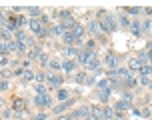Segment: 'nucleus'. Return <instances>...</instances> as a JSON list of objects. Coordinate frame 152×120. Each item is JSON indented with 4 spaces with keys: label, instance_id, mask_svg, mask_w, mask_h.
I'll use <instances>...</instances> for the list:
<instances>
[{
    "label": "nucleus",
    "instance_id": "obj_1",
    "mask_svg": "<svg viewBox=\"0 0 152 120\" xmlns=\"http://www.w3.org/2000/svg\"><path fill=\"white\" fill-rule=\"evenodd\" d=\"M98 16L102 18V20H98L100 22V28H102V32H116V28H118V24H116V20H114L110 14H106L104 10H100Z\"/></svg>",
    "mask_w": 152,
    "mask_h": 120
},
{
    "label": "nucleus",
    "instance_id": "obj_2",
    "mask_svg": "<svg viewBox=\"0 0 152 120\" xmlns=\"http://www.w3.org/2000/svg\"><path fill=\"white\" fill-rule=\"evenodd\" d=\"M132 108V102H130V94H124V96L114 104V110L116 112H126V110H130Z\"/></svg>",
    "mask_w": 152,
    "mask_h": 120
},
{
    "label": "nucleus",
    "instance_id": "obj_3",
    "mask_svg": "<svg viewBox=\"0 0 152 120\" xmlns=\"http://www.w3.org/2000/svg\"><path fill=\"white\" fill-rule=\"evenodd\" d=\"M32 102H34L38 108H50V106H52V98L48 96V92H46V94H36Z\"/></svg>",
    "mask_w": 152,
    "mask_h": 120
},
{
    "label": "nucleus",
    "instance_id": "obj_4",
    "mask_svg": "<svg viewBox=\"0 0 152 120\" xmlns=\"http://www.w3.org/2000/svg\"><path fill=\"white\" fill-rule=\"evenodd\" d=\"M70 118H72V120H84V118H88V120H90V108H88V106H80V108H76V110L70 112Z\"/></svg>",
    "mask_w": 152,
    "mask_h": 120
},
{
    "label": "nucleus",
    "instance_id": "obj_5",
    "mask_svg": "<svg viewBox=\"0 0 152 120\" xmlns=\"http://www.w3.org/2000/svg\"><path fill=\"white\" fill-rule=\"evenodd\" d=\"M96 58V52H92V50H80V54H78V62H80V64H84V66H86V64H88V62H90V60H94Z\"/></svg>",
    "mask_w": 152,
    "mask_h": 120
},
{
    "label": "nucleus",
    "instance_id": "obj_6",
    "mask_svg": "<svg viewBox=\"0 0 152 120\" xmlns=\"http://www.w3.org/2000/svg\"><path fill=\"white\" fill-rule=\"evenodd\" d=\"M28 26H30V30L34 32V34H36V36H40V34H42V30L46 28L44 24L40 22V18H30V22H28Z\"/></svg>",
    "mask_w": 152,
    "mask_h": 120
},
{
    "label": "nucleus",
    "instance_id": "obj_7",
    "mask_svg": "<svg viewBox=\"0 0 152 120\" xmlns=\"http://www.w3.org/2000/svg\"><path fill=\"white\" fill-rule=\"evenodd\" d=\"M104 64H106L108 70H116V68H118V58H116V54L108 52L106 58H104Z\"/></svg>",
    "mask_w": 152,
    "mask_h": 120
},
{
    "label": "nucleus",
    "instance_id": "obj_8",
    "mask_svg": "<svg viewBox=\"0 0 152 120\" xmlns=\"http://www.w3.org/2000/svg\"><path fill=\"white\" fill-rule=\"evenodd\" d=\"M14 40H16V42H20V44H32V40L26 36L24 30H16V32H14Z\"/></svg>",
    "mask_w": 152,
    "mask_h": 120
},
{
    "label": "nucleus",
    "instance_id": "obj_9",
    "mask_svg": "<svg viewBox=\"0 0 152 120\" xmlns=\"http://www.w3.org/2000/svg\"><path fill=\"white\" fill-rule=\"evenodd\" d=\"M70 32H72V36L76 38V42H82V40H84V26H82V24H76Z\"/></svg>",
    "mask_w": 152,
    "mask_h": 120
},
{
    "label": "nucleus",
    "instance_id": "obj_10",
    "mask_svg": "<svg viewBox=\"0 0 152 120\" xmlns=\"http://www.w3.org/2000/svg\"><path fill=\"white\" fill-rule=\"evenodd\" d=\"M4 26H6L10 32H16V30H18V18H16V16H8L6 20H4Z\"/></svg>",
    "mask_w": 152,
    "mask_h": 120
},
{
    "label": "nucleus",
    "instance_id": "obj_11",
    "mask_svg": "<svg viewBox=\"0 0 152 120\" xmlns=\"http://www.w3.org/2000/svg\"><path fill=\"white\" fill-rule=\"evenodd\" d=\"M10 40H14V34L6 26H0V42H10Z\"/></svg>",
    "mask_w": 152,
    "mask_h": 120
},
{
    "label": "nucleus",
    "instance_id": "obj_12",
    "mask_svg": "<svg viewBox=\"0 0 152 120\" xmlns=\"http://www.w3.org/2000/svg\"><path fill=\"white\" fill-rule=\"evenodd\" d=\"M126 68H128L130 72H140V68H142V62L138 58H130L128 64H126Z\"/></svg>",
    "mask_w": 152,
    "mask_h": 120
},
{
    "label": "nucleus",
    "instance_id": "obj_13",
    "mask_svg": "<svg viewBox=\"0 0 152 120\" xmlns=\"http://www.w3.org/2000/svg\"><path fill=\"white\" fill-rule=\"evenodd\" d=\"M46 82L50 84V86H52V88H60V84H62V76H58V74H48V80H46Z\"/></svg>",
    "mask_w": 152,
    "mask_h": 120
},
{
    "label": "nucleus",
    "instance_id": "obj_14",
    "mask_svg": "<svg viewBox=\"0 0 152 120\" xmlns=\"http://www.w3.org/2000/svg\"><path fill=\"white\" fill-rule=\"evenodd\" d=\"M88 30H90V34H94V36H100L102 34V28H100L98 20H90L88 22Z\"/></svg>",
    "mask_w": 152,
    "mask_h": 120
},
{
    "label": "nucleus",
    "instance_id": "obj_15",
    "mask_svg": "<svg viewBox=\"0 0 152 120\" xmlns=\"http://www.w3.org/2000/svg\"><path fill=\"white\" fill-rule=\"evenodd\" d=\"M78 54H80V50H78L76 46H66V48H64V56H68V60L78 58Z\"/></svg>",
    "mask_w": 152,
    "mask_h": 120
},
{
    "label": "nucleus",
    "instance_id": "obj_16",
    "mask_svg": "<svg viewBox=\"0 0 152 120\" xmlns=\"http://www.w3.org/2000/svg\"><path fill=\"white\" fill-rule=\"evenodd\" d=\"M110 92H112V88H110V86H108V88H98V98H100V102H102V104H106V102H108Z\"/></svg>",
    "mask_w": 152,
    "mask_h": 120
},
{
    "label": "nucleus",
    "instance_id": "obj_17",
    "mask_svg": "<svg viewBox=\"0 0 152 120\" xmlns=\"http://www.w3.org/2000/svg\"><path fill=\"white\" fill-rule=\"evenodd\" d=\"M62 70H64L66 74H72L76 70V60H64V62H62Z\"/></svg>",
    "mask_w": 152,
    "mask_h": 120
},
{
    "label": "nucleus",
    "instance_id": "obj_18",
    "mask_svg": "<svg viewBox=\"0 0 152 120\" xmlns=\"http://www.w3.org/2000/svg\"><path fill=\"white\" fill-rule=\"evenodd\" d=\"M24 108H26V100L24 98H16L12 102V110L14 112H24Z\"/></svg>",
    "mask_w": 152,
    "mask_h": 120
},
{
    "label": "nucleus",
    "instance_id": "obj_19",
    "mask_svg": "<svg viewBox=\"0 0 152 120\" xmlns=\"http://www.w3.org/2000/svg\"><path fill=\"white\" fill-rule=\"evenodd\" d=\"M112 118H114V108H110V106H102L100 120H112Z\"/></svg>",
    "mask_w": 152,
    "mask_h": 120
},
{
    "label": "nucleus",
    "instance_id": "obj_20",
    "mask_svg": "<svg viewBox=\"0 0 152 120\" xmlns=\"http://www.w3.org/2000/svg\"><path fill=\"white\" fill-rule=\"evenodd\" d=\"M46 68H50V70H52V74H56V72H60L62 64H60V60H58V58H52L50 62H48V66H46Z\"/></svg>",
    "mask_w": 152,
    "mask_h": 120
},
{
    "label": "nucleus",
    "instance_id": "obj_21",
    "mask_svg": "<svg viewBox=\"0 0 152 120\" xmlns=\"http://www.w3.org/2000/svg\"><path fill=\"white\" fill-rule=\"evenodd\" d=\"M130 30H132L134 36H142V24H140V20H134L130 24Z\"/></svg>",
    "mask_w": 152,
    "mask_h": 120
},
{
    "label": "nucleus",
    "instance_id": "obj_22",
    "mask_svg": "<svg viewBox=\"0 0 152 120\" xmlns=\"http://www.w3.org/2000/svg\"><path fill=\"white\" fill-rule=\"evenodd\" d=\"M56 100H62V102H66V100H70V92L64 88H58L56 90Z\"/></svg>",
    "mask_w": 152,
    "mask_h": 120
},
{
    "label": "nucleus",
    "instance_id": "obj_23",
    "mask_svg": "<svg viewBox=\"0 0 152 120\" xmlns=\"http://www.w3.org/2000/svg\"><path fill=\"white\" fill-rule=\"evenodd\" d=\"M62 40H64L66 46H74L76 44V38L72 36V32H64V34H62Z\"/></svg>",
    "mask_w": 152,
    "mask_h": 120
},
{
    "label": "nucleus",
    "instance_id": "obj_24",
    "mask_svg": "<svg viewBox=\"0 0 152 120\" xmlns=\"http://www.w3.org/2000/svg\"><path fill=\"white\" fill-rule=\"evenodd\" d=\"M86 68H90L92 72H100V60H98V56H96L94 60H90V62L86 64Z\"/></svg>",
    "mask_w": 152,
    "mask_h": 120
},
{
    "label": "nucleus",
    "instance_id": "obj_25",
    "mask_svg": "<svg viewBox=\"0 0 152 120\" xmlns=\"http://www.w3.org/2000/svg\"><path fill=\"white\" fill-rule=\"evenodd\" d=\"M72 104H74V100H66V102H60V104H58L56 108H54V112H58V114H60L62 110H66V108H70Z\"/></svg>",
    "mask_w": 152,
    "mask_h": 120
},
{
    "label": "nucleus",
    "instance_id": "obj_26",
    "mask_svg": "<svg viewBox=\"0 0 152 120\" xmlns=\"http://www.w3.org/2000/svg\"><path fill=\"white\" fill-rule=\"evenodd\" d=\"M118 22H120V26H124V28H130V24H132V22H130V18L124 14V12L118 16Z\"/></svg>",
    "mask_w": 152,
    "mask_h": 120
},
{
    "label": "nucleus",
    "instance_id": "obj_27",
    "mask_svg": "<svg viewBox=\"0 0 152 120\" xmlns=\"http://www.w3.org/2000/svg\"><path fill=\"white\" fill-rule=\"evenodd\" d=\"M140 76H152V64L148 62V64H142V68H140Z\"/></svg>",
    "mask_w": 152,
    "mask_h": 120
},
{
    "label": "nucleus",
    "instance_id": "obj_28",
    "mask_svg": "<svg viewBox=\"0 0 152 120\" xmlns=\"http://www.w3.org/2000/svg\"><path fill=\"white\" fill-rule=\"evenodd\" d=\"M64 32H66V30L62 28L60 24H54L52 28H50V34H54V36H62V34H64Z\"/></svg>",
    "mask_w": 152,
    "mask_h": 120
},
{
    "label": "nucleus",
    "instance_id": "obj_29",
    "mask_svg": "<svg viewBox=\"0 0 152 120\" xmlns=\"http://www.w3.org/2000/svg\"><path fill=\"white\" fill-rule=\"evenodd\" d=\"M12 76H14V70H10V68L0 70V78H2V80H8V78H12Z\"/></svg>",
    "mask_w": 152,
    "mask_h": 120
},
{
    "label": "nucleus",
    "instance_id": "obj_30",
    "mask_svg": "<svg viewBox=\"0 0 152 120\" xmlns=\"http://www.w3.org/2000/svg\"><path fill=\"white\" fill-rule=\"evenodd\" d=\"M24 82H28V80H32V78H36V72H34V70H32V68H26V70H24Z\"/></svg>",
    "mask_w": 152,
    "mask_h": 120
},
{
    "label": "nucleus",
    "instance_id": "obj_31",
    "mask_svg": "<svg viewBox=\"0 0 152 120\" xmlns=\"http://www.w3.org/2000/svg\"><path fill=\"white\" fill-rule=\"evenodd\" d=\"M86 72H76V76H74V80H76V84H86Z\"/></svg>",
    "mask_w": 152,
    "mask_h": 120
},
{
    "label": "nucleus",
    "instance_id": "obj_32",
    "mask_svg": "<svg viewBox=\"0 0 152 120\" xmlns=\"http://www.w3.org/2000/svg\"><path fill=\"white\" fill-rule=\"evenodd\" d=\"M28 16H32V18H40V16H42V12H40V8L32 6V8H28Z\"/></svg>",
    "mask_w": 152,
    "mask_h": 120
},
{
    "label": "nucleus",
    "instance_id": "obj_33",
    "mask_svg": "<svg viewBox=\"0 0 152 120\" xmlns=\"http://www.w3.org/2000/svg\"><path fill=\"white\" fill-rule=\"evenodd\" d=\"M136 58L140 60L142 64H148V62H150V60H148V50H142V52H138V56H136Z\"/></svg>",
    "mask_w": 152,
    "mask_h": 120
},
{
    "label": "nucleus",
    "instance_id": "obj_34",
    "mask_svg": "<svg viewBox=\"0 0 152 120\" xmlns=\"http://www.w3.org/2000/svg\"><path fill=\"white\" fill-rule=\"evenodd\" d=\"M38 60H40V64H42V66H48V62H50V58H48V54H46V52L38 54Z\"/></svg>",
    "mask_w": 152,
    "mask_h": 120
},
{
    "label": "nucleus",
    "instance_id": "obj_35",
    "mask_svg": "<svg viewBox=\"0 0 152 120\" xmlns=\"http://www.w3.org/2000/svg\"><path fill=\"white\" fill-rule=\"evenodd\" d=\"M10 54V50H8V42H0V56L4 58V56H8Z\"/></svg>",
    "mask_w": 152,
    "mask_h": 120
},
{
    "label": "nucleus",
    "instance_id": "obj_36",
    "mask_svg": "<svg viewBox=\"0 0 152 120\" xmlns=\"http://www.w3.org/2000/svg\"><path fill=\"white\" fill-rule=\"evenodd\" d=\"M138 84H140V86H150L152 84L150 76H140V78H138Z\"/></svg>",
    "mask_w": 152,
    "mask_h": 120
},
{
    "label": "nucleus",
    "instance_id": "obj_37",
    "mask_svg": "<svg viewBox=\"0 0 152 120\" xmlns=\"http://www.w3.org/2000/svg\"><path fill=\"white\" fill-rule=\"evenodd\" d=\"M124 82H126V86H128V88H134V86H138V78L130 76V78H126Z\"/></svg>",
    "mask_w": 152,
    "mask_h": 120
},
{
    "label": "nucleus",
    "instance_id": "obj_38",
    "mask_svg": "<svg viewBox=\"0 0 152 120\" xmlns=\"http://www.w3.org/2000/svg\"><path fill=\"white\" fill-rule=\"evenodd\" d=\"M36 80L38 82H46L48 80V74L46 72H36Z\"/></svg>",
    "mask_w": 152,
    "mask_h": 120
},
{
    "label": "nucleus",
    "instance_id": "obj_39",
    "mask_svg": "<svg viewBox=\"0 0 152 120\" xmlns=\"http://www.w3.org/2000/svg\"><path fill=\"white\" fill-rule=\"evenodd\" d=\"M140 12H142L140 8H126L124 10V14H140Z\"/></svg>",
    "mask_w": 152,
    "mask_h": 120
},
{
    "label": "nucleus",
    "instance_id": "obj_40",
    "mask_svg": "<svg viewBox=\"0 0 152 120\" xmlns=\"http://www.w3.org/2000/svg\"><path fill=\"white\" fill-rule=\"evenodd\" d=\"M8 86H10V82H8V80H2V78H0V92L8 90Z\"/></svg>",
    "mask_w": 152,
    "mask_h": 120
},
{
    "label": "nucleus",
    "instance_id": "obj_41",
    "mask_svg": "<svg viewBox=\"0 0 152 120\" xmlns=\"http://www.w3.org/2000/svg\"><path fill=\"white\" fill-rule=\"evenodd\" d=\"M30 22V18H26V16H18V26H24V24Z\"/></svg>",
    "mask_w": 152,
    "mask_h": 120
},
{
    "label": "nucleus",
    "instance_id": "obj_42",
    "mask_svg": "<svg viewBox=\"0 0 152 120\" xmlns=\"http://www.w3.org/2000/svg\"><path fill=\"white\" fill-rule=\"evenodd\" d=\"M114 118L116 120H126V112H116V110H114Z\"/></svg>",
    "mask_w": 152,
    "mask_h": 120
},
{
    "label": "nucleus",
    "instance_id": "obj_43",
    "mask_svg": "<svg viewBox=\"0 0 152 120\" xmlns=\"http://www.w3.org/2000/svg\"><path fill=\"white\" fill-rule=\"evenodd\" d=\"M94 46H96L94 40H86V50H92V52H94Z\"/></svg>",
    "mask_w": 152,
    "mask_h": 120
},
{
    "label": "nucleus",
    "instance_id": "obj_44",
    "mask_svg": "<svg viewBox=\"0 0 152 120\" xmlns=\"http://www.w3.org/2000/svg\"><path fill=\"white\" fill-rule=\"evenodd\" d=\"M36 94H46L44 84H36Z\"/></svg>",
    "mask_w": 152,
    "mask_h": 120
},
{
    "label": "nucleus",
    "instance_id": "obj_45",
    "mask_svg": "<svg viewBox=\"0 0 152 120\" xmlns=\"http://www.w3.org/2000/svg\"><path fill=\"white\" fill-rule=\"evenodd\" d=\"M152 28V20H144V24H142V32L144 30H150Z\"/></svg>",
    "mask_w": 152,
    "mask_h": 120
},
{
    "label": "nucleus",
    "instance_id": "obj_46",
    "mask_svg": "<svg viewBox=\"0 0 152 120\" xmlns=\"http://www.w3.org/2000/svg\"><path fill=\"white\" fill-rule=\"evenodd\" d=\"M142 116H144V118H150L152 116V108H144V110H142Z\"/></svg>",
    "mask_w": 152,
    "mask_h": 120
},
{
    "label": "nucleus",
    "instance_id": "obj_47",
    "mask_svg": "<svg viewBox=\"0 0 152 120\" xmlns=\"http://www.w3.org/2000/svg\"><path fill=\"white\" fill-rule=\"evenodd\" d=\"M36 120H48V114H46V112H38L36 114Z\"/></svg>",
    "mask_w": 152,
    "mask_h": 120
},
{
    "label": "nucleus",
    "instance_id": "obj_48",
    "mask_svg": "<svg viewBox=\"0 0 152 120\" xmlns=\"http://www.w3.org/2000/svg\"><path fill=\"white\" fill-rule=\"evenodd\" d=\"M24 70H26V68H22V66L16 68V70H14V76H24Z\"/></svg>",
    "mask_w": 152,
    "mask_h": 120
},
{
    "label": "nucleus",
    "instance_id": "obj_49",
    "mask_svg": "<svg viewBox=\"0 0 152 120\" xmlns=\"http://www.w3.org/2000/svg\"><path fill=\"white\" fill-rule=\"evenodd\" d=\"M10 64V60H8V56H4V58H0V66H8Z\"/></svg>",
    "mask_w": 152,
    "mask_h": 120
},
{
    "label": "nucleus",
    "instance_id": "obj_50",
    "mask_svg": "<svg viewBox=\"0 0 152 120\" xmlns=\"http://www.w3.org/2000/svg\"><path fill=\"white\" fill-rule=\"evenodd\" d=\"M12 116H14V110H6L4 112V118H12Z\"/></svg>",
    "mask_w": 152,
    "mask_h": 120
},
{
    "label": "nucleus",
    "instance_id": "obj_51",
    "mask_svg": "<svg viewBox=\"0 0 152 120\" xmlns=\"http://www.w3.org/2000/svg\"><path fill=\"white\" fill-rule=\"evenodd\" d=\"M86 84H90V86H92V84H96V80H94V76H88V78H86Z\"/></svg>",
    "mask_w": 152,
    "mask_h": 120
},
{
    "label": "nucleus",
    "instance_id": "obj_52",
    "mask_svg": "<svg viewBox=\"0 0 152 120\" xmlns=\"http://www.w3.org/2000/svg\"><path fill=\"white\" fill-rule=\"evenodd\" d=\"M4 20H6V18H4V14H2V10H0V26L4 24Z\"/></svg>",
    "mask_w": 152,
    "mask_h": 120
},
{
    "label": "nucleus",
    "instance_id": "obj_53",
    "mask_svg": "<svg viewBox=\"0 0 152 120\" xmlns=\"http://www.w3.org/2000/svg\"><path fill=\"white\" fill-rule=\"evenodd\" d=\"M56 120H72V118H70V114H68V116H58Z\"/></svg>",
    "mask_w": 152,
    "mask_h": 120
},
{
    "label": "nucleus",
    "instance_id": "obj_54",
    "mask_svg": "<svg viewBox=\"0 0 152 120\" xmlns=\"http://www.w3.org/2000/svg\"><path fill=\"white\" fill-rule=\"evenodd\" d=\"M150 88H152V84H150Z\"/></svg>",
    "mask_w": 152,
    "mask_h": 120
}]
</instances>
